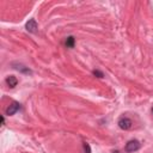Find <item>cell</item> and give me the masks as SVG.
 I'll list each match as a JSON object with an SVG mask.
<instances>
[{
  "label": "cell",
  "instance_id": "cell-4",
  "mask_svg": "<svg viewBox=\"0 0 153 153\" xmlns=\"http://www.w3.org/2000/svg\"><path fill=\"white\" fill-rule=\"evenodd\" d=\"M25 29H26V31H29L31 34H36L37 29H38V24L35 19H29V22H26V24H25Z\"/></svg>",
  "mask_w": 153,
  "mask_h": 153
},
{
  "label": "cell",
  "instance_id": "cell-2",
  "mask_svg": "<svg viewBox=\"0 0 153 153\" xmlns=\"http://www.w3.org/2000/svg\"><path fill=\"white\" fill-rule=\"evenodd\" d=\"M132 126H133L132 120L128 119V117H126V116H122V117L119 120V127H120L121 129H123V130H128V129H130Z\"/></svg>",
  "mask_w": 153,
  "mask_h": 153
},
{
  "label": "cell",
  "instance_id": "cell-11",
  "mask_svg": "<svg viewBox=\"0 0 153 153\" xmlns=\"http://www.w3.org/2000/svg\"><path fill=\"white\" fill-rule=\"evenodd\" d=\"M152 112H153V108H152Z\"/></svg>",
  "mask_w": 153,
  "mask_h": 153
},
{
  "label": "cell",
  "instance_id": "cell-3",
  "mask_svg": "<svg viewBox=\"0 0 153 153\" xmlns=\"http://www.w3.org/2000/svg\"><path fill=\"white\" fill-rule=\"evenodd\" d=\"M21 109V104H19L18 102H13V103H11L9 107H7V109H6V115L7 116H13V115Z\"/></svg>",
  "mask_w": 153,
  "mask_h": 153
},
{
  "label": "cell",
  "instance_id": "cell-9",
  "mask_svg": "<svg viewBox=\"0 0 153 153\" xmlns=\"http://www.w3.org/2000/svg\"><path fill=\"white\" fill-rule=\"evenodd\" d=\"M83 147H84V152H85V153H91V148H90V145H89V144L84 142V144H83Z\"/></svg>",
  "mask_w": 153,
  "mask_h": 153
},
{
  "label": "cell",
  "instance_id": "cell-5",
  "mask_svg": "<svg viewBox=\"0 0 153 153\" xmlns=\"http://www.w3.org/2000/svg\"><path fill=\"white\" fill-rule=\"evenodd\" d=\"M12 66H13V68H16L17 71H21L22 73L32 74V71H31L29 67H26V66H24V65H22V64H12Z\"/></svg>",
  "mask_w": 153,
  "mask_h": 153
},
{
  "label": "cell",
  "instance_id": "cell-8",
  "mask_svg": "<svg viewBox=\"0 0 153 153\" xmlns=\"http://www.w3.org/2000/svg\"><path fill=\"white\" fill-rule=\"evenodd\" d=\"M92 73H93V75H94V76H97V78H103V76H104L103 72H101L99 69H94Z\"/></svg>",
  "mask_w": 153,
  "mask_h": 153
},
{
  "label": "cell",
  "instance_id": "cell-10",
  "mask_svg": "<svg viewBox=\"0 0 153 153\" xmlns=\"http://www.w3.org/2000/svg\"><path fill=\"white\" fill-rule=\"evenodd\" d=\"M114 153H119V151H115V152H114Z\"/></svg>",
  "mask_w": 153,
  "mask_h": 153
},
{
  "label": "cell",
  "instance_id": "cell-1",
  "mask_svg": "<svg viewBox=\"0 0 153 153\" xmlns=\"http://www.w3.org/2000/svg\"><path fill=\"white\" fill-rule=\"evenodd\" d=\"M140 147H141V144L138 140H130L126 144L124 151L127 153H133V152H137L138 149H140Z\"/></svg>",
  "mask_w": 153,
  "mask_h": 153
},
{
  "label": "cell",
  "instance_id": "cell-6",
  "mask_svg": "<svg viewBox=\"0 0 153 153\" xmlns=\"http://www.w3.org/2000/svg\"><path fill=\"white\" fill-rule=\"evenodd\" d=\"M5 82H6V84H7V86H9L10 89H13V87L17 86V84H18V79L16 78L14 75H9Z\"/></svg>",
  "mask_w": 153,
  "mask_h": 153
},
{
  "label": "cell",
  "instance_id": "cell-7",
  "mask_svg": "<svg viewBox=\"0 0 153 153\" xmlns=\"http://www.w3.org/2000/svg\"><path fill=\"white\" fill-rule=\"evenodd\" d=\"M74 43H75V40H74L73 36H68V37L66 38L65 44H66L67 48H73V47H74Z\"/></svg>",
  "mask_w": 153,
  "mask_h": 153
}]
</instances>
